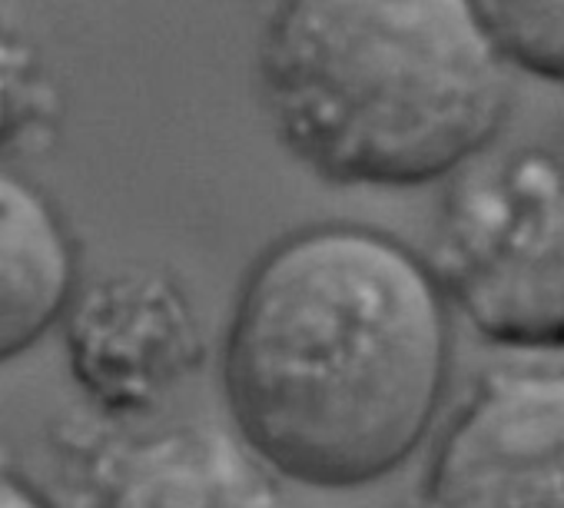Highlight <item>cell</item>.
<instances>
[{
  "mask_svg": "<svg viewBox=\"0 0 564 508\" xmlns=\"http://www.w3.org/2000/svg\"><path fill=\"white\" fill-rule=\"evenodd\" d=\"M452 372V306L419 252L359 223L275 239L246 273L226 343L232 432L286 482L352 491L429 439Z\"/></svg>",
  "mask_w": 564,
  "mask_h": 508,
  "instance_id": "obj_1",
  "label": "cell"
},
{
  "mask_svg": "<svg viewBox=\"0 0 564 508\" xmlns=\"http://www.w3.org/2000/svg\"><path fill=\"white\" fill-rule=\"evenodd\" d=\"M259 87L293 160L366 190L462 173L508 110V67L475 0H279Z\"/></svg>",
  "mask_w": 564,
  "mask_h": 508,
  "instance_id": "obj_2",
  "label": "cell"
},
{
  "mask_svg": "<svg viewBox=\"0 0 564 508\" xmlns=\"http://www.w3.org/2000/svg\"><path fill=\"white\" fill-rule=\"evenodd\" d=\"M432 273L491 346L564 353V163L524 147L455 173Z\"/></svg>",
  "mask_w": 564,
  "mask_h": 508,
  "instance_id": "obj_3",
  "label": "cell"
},
{
  "mask_svg": "<svg viewBox=\"0 0 564 508\" xmlns=\"http://www.w3.org/2000/svg\"><path fill=\"white\" fill-rule=\"evenodd\" d=\"M419 508H564V366L488 372L435 439Z\"/></svg>",
  "mask_w": 564,
  "mask_h": 508,
  "instance_id": "obj_4",
  "label": "cell"
},
{
  "mask_svg": "<svg viewBox=\"0 0 564 508\" xmlns=\"http://www.w3.org/2000/svg\"><path fill=\"white\" fill-rule=\"evenodd\" d=\"M57 329L70 379L110 419L153 412L206 359L193 296L156 267H117L80 280Z\"/></svg>",
  "mask_w": 564,
  "mask_h": 508,
  "instance_id": "obj_5",
  "label": "cell"
},
{
  "mask_svg": "<svg viewBox=\"0 0 564 508\" xmlns=\"http://www.w3.org/2000/svg\"><path fill=\"white\" fill-rule=\"evenodd\" d=\"M87 508H296L286 478L232 429L170 425L110 448L94 475Z\"/></svg>",
  "mask_w": 564,
  "mask_h": 508,
  "instance_id": "obj_6",
  "label": "cell"
},
{
  "mask_svg": "<svg viewBox=\"0 0 564 508\" xmlns=\"http://www.w3.org/2000/svg\"><path fill=\"white\" fill-rule=\"evenodd\" d=\"M80 280L77 239L57 203L0 163V366L61 326Z\"/></svg>",
  "mask_w": 564,
  "mask_h": 508,
  "instance_id": "obj_7",
  "label": "cell"
},
{
  "mask_svg": "<svg viewBox=\"0 0 564 508\" xmlns=\"http://www.w3.org/2000/svg\"><path fill=\"white\" fill-rule=\"evenodd\" d=\"M61 90L41 51L0 18V163L14 150L54 130Z\"/></svg>",
  "mask_w": 564,
  "mask_h": 508,
  "instance_id": "obj_8",
  "label": "cell"
},
{
  "mask_svg": "<svg viewBox=\"0 0 564 508\" xmlns=\"http://www.w3.org/2000/svg\"><path fill=\"white\" fill-rule=\"evenodd\" d=\"M505 67L564 87V0H475Z\"/></svg>",
  "mask_w": 564,
  "mask_h": 508,
  "instance_id": "obj_9",
  "label": "cell"
},
{
  "mask_svg": "<svg viewBox=\"0 0 564 508\" xmlns=\"http://www.w3.org/2000/svg\"><path fill=\"white\" fill-rule=\"evenodd\" d=\"M0 508H57V505L18 465L0 458Z\"/></svg>",
  "mask_w": 564,
  "mask_h": 508,
  "instance_id": "obj_10",
  "label": "cell"
}]
</instances>
